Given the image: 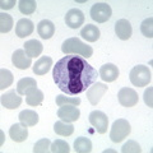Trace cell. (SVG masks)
<instances>
[{"instance_id":"5","label":"cell","mask_w":153,"mask_h":153,"mask_svg":"<svg viewBox=\"0 0 153 153\" xmlns=\"http://www.w3.org/2000/svg\"><path fill=\"white\" fill-rule=\"evenodd\" d=\"M111 7L106 3H96L91 8V18L97 23H105L111 18Z\"/></svg>"},{"instance_id":"14","label":"cell","mask_w":153,"mask_h":153,"mask_svg":"<svg viewBox=\"0 0 153 153\" xmlns=\"http://www.w3.org/2000/svg\"><path fill=\"white\" fill-rule=\"evenodd\" d=\"M35 31V25L31 19H27V18H22L19 19L16 25V35L19 38H23V37H27V36H31L32 32Z\"/></svg>"},{"instance_id":"9","label":"cell","mask_w":153,"mask_h":153,"mask_svg":"<svg viewBox=\"0 0 153 153\" xmlns=\"http://www.w3.org/2000/svg\"><path fill=\"white\" fill-rule=\"evenodd\" d=\"M80 116V111L76 106L66 105V106H60L57 110V117L66 123H73L76 121Z\"/></svg>"},{"instance_id":"35","label":"cell","mask_w":153,"mask_h":153,"mask_svg":"<svg viewBox=\"0 0 153 153\" xmlns=\"http://www.w3.org/2000/svg\"><path fill=\"white\" fill-rule=\"evenodd\" d=\"M14 5H16V0H9V1L1 0V1H0V8H1L3 10H8V9H12Z\"/></svg>"},{"instance_id":"27","label":"cell","mask_w":153,"mask_h":153,"mask_svg":"<svg viewBox=\"0 0 153 153\" xmlns=\"http://www.w3.org/2000/svg\"><path fill=\"white\" fill-rule=\"evenodd\" d=\"M13 80H14V78H13V74H12L10 70H8V69L0 70V89L1 91L10 87Z\"/></svg>"},{"instance_id":"33","label":"cell","mask_w":153,"mask_h":153,"mask_svg":"<svg viewBox=\"0 0 153 153\" xmlns=\"http://www.w3.org/2000/svg\"><path fill=\"white\" fill-rule=\"evenodd\" d=\"M121 152L123 153H140L142 148L135 140H128L121 148Z\"/></svg>"},{"instance_id":"30","label":"cell","mask_w":153,"mask_h":153,"mask_svg":"<svg viewBox=\"0 0 153 153\" xmlns=\"http://www.w3.org/2000/svg\"><path fill=\"white\" fill-rule=\"evenodd\" d=\"M50 151L52 153H69L70 148L69 144L63 139H56L50 147Z\"/></svg>"},{"instance_id":"26","label":"cell","mask_w":153,"mask_h":153,"mask_svg":"<svg viewBox=\"0 0 153 153\" xmlns=\"http://www.w3.org/2000/svg\"><path fill=\"white\" fill-rule=\"evenodd\" d=\"M80 98L79 97H73V96L68 94H59L56 96V105L57 106H66V105H71V106H79L80 105Z\"/></svg>"},{"instance_id":"11","label":"cell","mask_w":153,"mask_h":153,"mask_svg":"<svg viewBox=\"0 0 153 153\" xmlns=\"http://www.w3.org/2000/svg\"><path fill=\"white\" fill-rule=\"evenodd\" d=\"M0 101H1V106L5 107L8 110H14L21 106L22 103V97L21 94L16 91H9V92L1 94V98H0Z\"/></svg>"},{"instance_id":"10","label":"cell","mask_w":153,"mask_h":153,"mask_svg":"<svg viewBox=\"0 0 153 153\" xmlns=\"http://www.w3.org/2000/svg\"><path fill=\"white\" fill-rule=\"evenodd\" d=\"M65 23H66V26L73 28V30H76V28H79L80 26H83V23H84L83 12L76 8L70 9L65 16Z\"/></svg>"},{"instance_id":"22","label":"cell","mask_w":153,"mask_h":153,"mask_svg":"<svg viewBox=\"0 0 153 153\" xmlns=\"http://www.w3.org/2000/svg\"><path fill=\"white\" fill-rule=\"evenodd\" d=\"M33 88H37V83L33 78H22L17 83V92L21 96L27 94Z\"/></svg>"},{"instance_id":"3","label":"cell","mask_w":153,"mask_h":153,"mask_svg":"<svg viewBox=\"0 0 153 153\" xmlns=\"http://www.w3.org/2000/svg\"><path fill=\"white\" fill-rule=\"evenodd\" d=\"M129 78H130L131 84L135 85V87H146V85L151 83L152 75H151V70L148 69V66L137 65L130 70Z\"/></svg>"},{"instance_id":"19","label":"cell","mask_w":153,"mask_h":153,"mask_svg":"<svg viewBox=\"0 0 153 153\" xmlns=\"http://www.w3.org/2000/svg\"><path fill=\"white\" fill-rule=\"evenodd\" d=\"M18 119L21 124L25 126H35L38 123V114L33 110H23V111L18 115Z\"/></svg>"},{"instance_id":"32","label":"cell","mask_w":153,"mask_h":153,"mask_svg":"<svg viewBox=\"0 0 153 153\" xmlns=\"http://www.w3.org/2000/svg\"><path fill=\"white\" fill-rule=\"evenodd\" d=\"M50 147H51L50 139L44 138V139L38 140L35 144V147H33V152H35V153H45L47 151H50Z\"/></svg>"},{"instance_id":"15","label":"cell","mask_w":153,"mask_h":153,"mask_svg":"<svg viewBox=\"0 0 153 153\" xmlns=\"http://www.w3.org/2000/svg\"><path fill=\"white\" fill-rule=\"evenodd\" d=\"M115 32H116V36L120 38V40H129L131 37V25L128 19H119V21L115 23Z\"/></svg>"},{"instance_id":"8","label":"cell","mask_w":153,"mask_h":153,"mask_svg":"<svg viewBox=\"0 0 153 153\" xmlns=\"http://www.w3.org/2000/svg\"><path fill=\"white\" fill-rule=\"evenodd\" d=\"M107 85L103 84V83H93L91 87L87 89V98L89 103L92 105V106H96L100 101H101V98L103 97V94L107 92Z\"/></svg>"},{"instance_id":"4","label":"cell","mask_w":153,"mask_h":153,"mask_svg":"<svg viewBox=\"0 0 153 153\" xmlns=\"http://www.w3.org/2000/svg\"><path fill=\"white\" fill-rule=\"evenodd\" d=\"M131 126L125 119H117L116 121L112 124L111 131H110V138L114 143H120L130 134Z\"/></svg>"},{"instance_id":"7","label":"cell","mask_w":153,"mask_h":153,"mask_svg":"<svg viewBox=\"0 0 153 153\" xmlns=\"http://www.w3.org/2000/svg\"><path fill=\"white\" fill-rule=\"evenodd\" d=\"M117 98H119V103L124 107H134L138 103V93L134 91L133 88H121L117 93Z\"/></svg>"},{"instance_id":"20","label":"cell","mask_w":153,"mask_h":153,"mask_svg":"<svg viewBox=\"0 0 153 153\" xmlns=\"http://www.w3.org/2000/svg\"><path fill=\"white\" fill-rule=\"evenodd\" d=\"M23 46H25L26 54L30 56L31 59H32V57L40 56L42 50H44V46H42V44H41L40 41H37V40H30V41H27Z\"/></svg>"},{"instance_id":"6","label":"cell","mask_w":153,"mask_h":153,"mask_svg":"<svg viewBox=\"0 0 153 153\" xmlns=\"http://www.w3.org/2000/svg\"><path fill=\"white\" fill-rule=\"evenodd\" d=\"M89 123L92 125L97 133L100 134H105L107 131V126H108V117L107 115L102 112V111H98V110H94L89 114Z\"/></svg>"},{"instance_id":"18","label":"cell","mask_w":153,"mask_h":153,"mask_svg":"<svg viewBox=\"0 0 153 153\" xmlns=\"http://www.w3.org/2000/svg\"><path fill=\"white\" fill-rule=\"evenodd\" d=\"M37 32L44 40H49L55 33V25L49 19H44L37 25Z\"/></svg>"},{"instance_id":"16","label":"cell","mask_w":153,"mask_h":153,"mask_svg":"<svg viewBox=\"0 0 153 153\" xmlns=\"http://www.w3.org/2000/svg\"><path fill=\"white\" fill-rule=\"evenodd\" d=\"M9 137L17 143L25 142L28 138L27 126H25L23 124H14V125H12V128L9 129Z\"/></svg>"},{"instance_id":"25","label":"cell","mask_w":153,"mask_h":153,"mask_svg":"<svg viewBox=\"0 0 153 153\" xmlns=\"http://www.w3.org/2000/svg\"><path fill=\"white\" fill-rule=\"evenodd\" d=\"M74 151L75 153H89L92 151V142L84 137L76 138L74 142Z\"/></svg>"},{"instance_id":"12","label":"cell","mask_w":153,"mask_h":153,"mask_svg":"<svg viewBox=\"0 0 153 153\" xmlns=\"http://www.w3.org/2000/svg\"><path fill=\"white\" fill-rule=\"evenodd\" d=\"M12 63L16 68L21 69V70H26L31 66L32 64V60L31 57L26 54L25 50L22 49H18L13 52V56H12Z\"/></svg>"},{"instance_id":"13","label":"cell","mask_w":153,"mask_h":153,"mask_svg":"<svg viewBox=\"0 0 153 153\" xmlns=\"http://www.w3.org/2000/svg\"><path fill=\"white\" fill-rule=\"evenodd\" d=\"M98 75L103 82H114V80H116L117 76H119V69L115 64H111V63L105 64L100 68Z\"/></svg>"},{"instance_id":"28","label":"cell","mask_w":153,"mask_h":153,"mask_svg":"<svg viewBox=\"0 0 153 153\" xmlns=\"http://www.w3.org/2000/svg\"><path fill=\"white\" fill-rule=\"evenodd\" d=\"M18 7H19V10H21L22 14L30 16V14L35 13L37 4H36V1H33V0H21V1L18 3Z\"/></svg>"},{"instance_id":"17","label":"cell","mask_w":153,"mask_h":153,"mask_svg":"<svg viewBox=\"0 0 153 153\" xmlns=\"http://www.w3.org/2000/svg\"><path fill=\"white\" fill-rule=\"evenodd\" d=\"M54 65V61L50 56H41L33 65V73L36 75H45Z\"/></svg>"},{"instance_id":"1","label":"cell","mask_w":153,"mask_h":153,"mask_svg":"<svg viewBox=\"0 0 153 153\" xmlns=\"http://www.w3.org/2000/svg\"><path fill=\"white\" fill-rule=\"evenodd\" d=\"M52 78L61 92L76 96L85 92L98 78L97 70L79 55H66L56 61Z\"/></svg>"},{"instance_id":"23","label":"cell","mask_w":153,"mask_h":153,"mask_svg":"<svg viewBox=\"0 0 153 153\" xmlns=\"http://www.w3.org/2000/svg\"><path fill=\"white\" fill-rule=\"evenodd\" d=\"M44 101V92L40 91L38 88H33L32 91H30L26 94V102L30 105V106H40Z\"/></svg>"},{"instance_id":"29","label":"cell","mask_w":153,"mask_h":153,"mask_svg":"<svg viewBox=\"0 0 153 153\" xmlns=\"http://www.w3.org/2000/svg\"><path fill=\"white\" fill-rule=\"evenodd\" d=\"M13 28V18L7 13L0 14V32L8 33Z\"/></svg>"},{"instance_id":"31","label":"cell","mask_w":153,"mask_h":153,"mask_svg":"<svg viewBox=\"0 0 153 153\" xmlns=\"http://www.w3.org/2000/svg\"><path fill=\"white\" fill-rule=\"evenodd\" d=\"M140 31L143 33V36H146L148 38H152L153 37V18L149 17L144 19L140 25Z\"/></svg>"},{"instance_id":"34","label":"cell","mask_w":153,"mask_h":153,"mask_svg":"<svg viewBox=\"0 0 153 153\" xmlns=\"http://www.w3.org/2000/svg\"><path fill=\"white\" fill-rule=\"evenodd\" d=\"M144 102L148 107L153 106V88L148 87V89H146L144 92Z\"/></svg>"},{"instance_id":"24","label":"cell","mask_w":153,"mask_h":153,"mask_svg":"<svg viewBox=\"0 0 153 153\" xmlns=\"http://www.w3.org/2000/svg\"><path fill=\"white\" fill-rule=\"evenodd\" d=\"M54 130L57 135L60 137H69L73 134L74 131V126L71 125V123H66V121H56L54 125Z\"/></svg>"},{"instance_id":"21","label":"cell","mask_w":153,"mask_h":153,"mask_svg":"<svg viewBox=\"0 0 153 153\" xmlns=\"http://www.w3.org/2000/svg\"><path fill=\"white\" fill-rule=\"evenodd\" d=\"M80 36L88 42H96L100 38V30L93 25H87L80 30Z\"/></svg>"},{"instance_id":"2","label":"cell","mask_w":153,"mask_h":153,"mask_svg":"<svg viewBox=\"0 0 153 153\" xmlns=\"http://www.w3.org/2000/svg\"><path fill=\"white\" fill-rule=\"evenodd\" d=\"M61 51L65 55H79L82 57H91L93 55V49L84 44L76 37H70L65 40L61 45Z\"/></svg>"}]
</instances>
